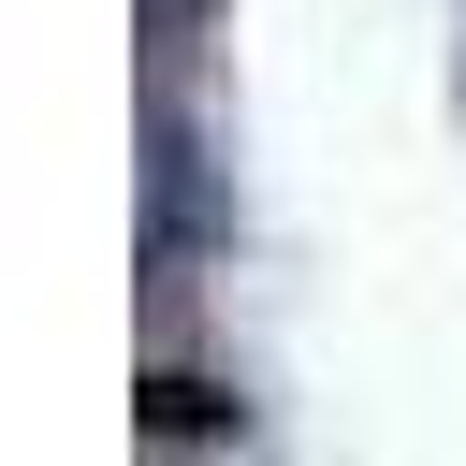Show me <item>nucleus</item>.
<instances>
[{
  "label": "nucleus",
  "instance_id": "nucleus-1",
  "mask_svg": "<svg viewBox=\"0 0 466 466\" xmlns=\"http://www.w3.org/2000/svg\"><path fill=\"white\" fill-rule=\"evenodd\" d=\"M146 422H160V437H218V422H233V393H218V379H175V364H160V379H146Z\"/></svg>",
  "mask_w": 466,
  "mask_h": 466
}]
</instances>
